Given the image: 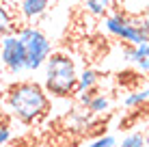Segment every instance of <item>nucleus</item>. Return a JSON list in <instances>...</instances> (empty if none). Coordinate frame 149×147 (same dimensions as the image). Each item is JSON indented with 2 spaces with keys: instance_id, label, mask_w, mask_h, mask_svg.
<instances>
[{
  "instance_id": "21",
  "label": "nucleus",
  "mask_w": 149,
  "mask_h": 147,
  "mask_svg": "<svg viewBox=\"0 0 149 147\" xmlns=\"http://www.w3.org/2000/svg\"><path fill=\"white\" fill-rule=\"evenodd\" d=\"M145 147H149V132L145 134Z\"/></svg>"
},
{
  "instance_id": "17",
  "label": "nucleus",
  "mask_w": 149,
  "mask_h": 147,
  "mask_svg": "<svg viewBox=\"0 0 149 147\" xmlns=\"http://www.w3.org/2000/svg\"><path fill=\"white\" fill-rule=\"evenodd\" d=\"M78 102H80V106H89L91 104V100H93V95H95V89H86V91H78Z\"/></svg>"
},
{
  "instance_id": "18",
  "label": "nucleus",
  "mask_w": 149,
  "mask_h": 147,
  "mask_svg": "<svg viewBox=\"0 0 149 147\" xmlns=\"http://www.w3.org/2000/svg\"><path fill=\"white\" fill-rule=\"evenodd\" d=\"M11 139V128L7 123H0V147H4Z\"/></svg>"
},
{
  "instance_id": "9",
  "label": "nucleus",
  "mask_w": 149,
  "mask_h": 147,
  "mask_svg": "<svg viewBox=\"0 0 149 147\" xmlns=\"http://www.w3.org/2000/svg\"><path fill=\"white\" fill-rule=\"evenodd\" d=\"M84 9L86 13L95 15V17H104V15L110 13L112 0H84Z\"/></svg>"
},
{
  "instance_id": "1",
  "label": "nucleus",
  "mask_w": 149,
  "mask_h": 147,
  "mask_svg": "<svg viewBox=\"0 0 149 147\" xmlns=\"http://www.w3.org/2000/svg\"><path fill=\"white\" fill-rule=\"evenodd\" d=\"M2 108L4 113H9L22 123H37L48 113L50 98L41 84L33 82V80H22L4 91Z\"/></svg>"
},
{
  "instance_id": "2",
  "label": "nucleus",
  "mask_w": 149,
  "mask_h": 147,
  "mask_svg": "<svg viewBox=\"0 0 149 147\" xmlns=\"http://www.w3.org/2000/svg\"><path fill=\"white\" fill-rule=\"evenodd\" d=\"M43 89L54 98H69L78 89V69L76 61L67 52H52L45 61Z\"/></svg>"
},
{
  "instance_id": "4",
  "label": "nucleus",
  "mask_w": 149,
  "mask_h": 147,
  "mask_svg": "<svg viewBox=\"0 0 149 147\" xmlns=\"http://www.w3.org/2000/svg\"><path fill=\"white\" fill-rule=\"evenodd\" d=\"M0 63L4 72L11 76L26 72V50L17 33H7L4 37H0Z\"/></svg>"
},
{
  "instance_id": "20",
  "label": "nucleus",
  "mask_w": 149,
  "mask_h": 147,
  "mask_svg": "<svg viewBox=\"0 0 149 147\" xmlns=\"http://www.w3.org/2000/svg\"><path fill=\"white\" fill-rule=\"evenodd\" d=\"M2 76H4V67H2V63H0V80H2Z\"/></svg>"
},
{
  "instance_id": "3",
  "label": "nucleus",
  "mask_w": 149,
  "mask_h": 147,
  "mask_svg": "<svg viewBox=\"0 0 149 147\" xmlns=\"http://www.w3.org/2000/svg\"><path fill=\"white\" fill-rule=\"evenodd\" d=\"M17 37L22 39L24 50H26V72H37L45 65L48 56L52 54V41L43 30L35 26H22L17 30Z\"/></svg>"
},
{
  "instance_id": "8",
  "label": "nucleus",
  "mask_w": 149,
  "mask_h": 147,
  "mask_svg": "<svg viewBox=\"0 0 149 147\" xmlns=\"http://www.w3.org/2000/svg\"><path fill=\"white\" fill-rule=\"evenodd\" d=\"M132 63H134L141 72L149 74V41L134 45V52H132Z\"/></svg>"
},
{
  "instance_id": "5",
  "label": "nucleus",
  "mask_w": 149,
  "mask_h": 147,
  "mask_svg": "<svg viewBox=\"0 0 149 147\" xmlns=\"http://www.w3.org/2000/svg\"><path fill=\"white\" fill-rule=\"evenodd\" d=\"M119 39L123 43H127V45H138V43L149 41V28L145 26L143 17H127Z\"/></svg>"
},
{
  "instance_id": "16",
  "label": "nucleus",
  "mask_w": 149,
  "mask_h": 147,
  "mask_svg": "<svg viewBox=\"0 0 149 147\" xmlns=\"http://www.w3.org/2000/svg\"><path fill=\"white\" fill-rule=\"evenodd\" d=\"M71 121L76 123V128H86V125H91V121H93V113H91L89 108L86 110H76V113L71 115Z\"/></svg>"
},
{
  "instance_id": "14",
  "label": "nucleus",
  "mask_w": 149,
  "mask_h": 147,
  "mask_svg": "<svg viewBox=\"0 0 149 147\" xmlns=\"http://www.w3.org/2000/svg\"><path fill=\"white\" fill-rule=\"evenodd\" d=\"M84 147H119V143H117V139L112 134H100L93 141H89Z\"/></svg>"
},
{
  "instance_id": "12",
  "label": "nucleus",
  "mask_w": 149,
  "mask_h": 147,
  "mask_svg": "<svg viewBox=\"0 0 149 147\" xmlns=\"http://www.w3.org/2000/svg\"><path fill=\"white\" fill-rule=\"evenodd\" d=\"M86 108H89L93 115H104V113L110 110V98L106 93H95L93 100H91V104L86 106Z\"/></svg>"
},
{
  "instance_id": "7",
  "label": "nucleus",
  "mask_w": 149,
  "mask_h": 147,
  "mask_svg": "<svg viewBox=\"0 0 149 147\" xmlns=\"http://www.w3.org/2000/svg\"><path fill=\"white\" fill-rule=\"evenodd\" d=\"M149 7V0H117V9L127 17H143Z\"/></svg>"
},
{
  "instance_id": "11",
  "label": "nucleus",
  "mask_w": 149,
  "mask_h": 147,
  "mask_svg": "<svg viewBox=\"0 0 149 147\" xmlns=\"http://www.w3.org/2000/svg\"><path fill=\"white\" fill-rule=\"evenodd\" d=\"M7 33H13V11L4 0H0V37Z\"/></svg>"
},
{
  "instance_id": "13",
  "label": "nucleus",
  "mask_w": 149,
  "mask_h": 147,
  "mask_svg": "<svg viewBox=\"0 0 149 147\" xmlns=\"http://www.w3.org/2000/svg\"><path fill=\"white\" fill-rule=\"evenodd\" d=\"M147 102H149V87L138 89V91H134V93H130L125 100H123V106H125V108H134V106H143V104H147Z\"/></svg>"
},
{
  "instance_id": "10",
  "label": "nucleus",
  "mask_w": 149,
  "mask_h": 147,
  "mask_svg": "<svg viewBox=\"0 0 149 147\" xmlns=\"http://www.w3.org/2000/svg\"><path fill=\"white\" fill-rule=\"evenodd\" d=\"M97 82H100V76H97L95 69H82V72H78V89H76V93L86 91V89H95Z\"/></svg>"
},
{
  "instance_id": "19",
  "label": "nucleus",
  "mask_w": 149,
  "mask_h": 147,
  "mask_svg": "<svg viewBox=\"0 0 149 147\" xmlns=\"http://www.w3.org/2000/svg\"><path fill=\"white\" fill-rule=\"evenodd\" d=\"M143 22H145V26L149 28V7H147V11H145V15H143Z\"/></svg>"
},
{
  "instance_id": "15",
  "label": "nucleus",
  "mask_w": 149,
  "mask_h": 147,
  "mask_svg": "<svg viewBox=\"0 0 149 147\" xmlns=\"http://www.w3.org/2000/svg\"><path fill=\"white\" fill-rule=\"evenodd\" d=\"M119 147H145V134L141 132H130L121 139Z\"/></svg>"
},
{
  "instance_id": "6",
  "label": "nucleus",
  "mask_w": 149,
  "mask_h": 147,
  "mask_svg": "<svg viewBox=\"0 0 149 147\" xmlns=\"http://www.w3.org/2000/svg\"><path fill=\"white\" fill-rule=\"evenodd\" d=\"M48 4H50V0H22L19 2V13H22L24 20L33 22V20L41 17L48 11Z\"/></svg>"
}]
</instances>
